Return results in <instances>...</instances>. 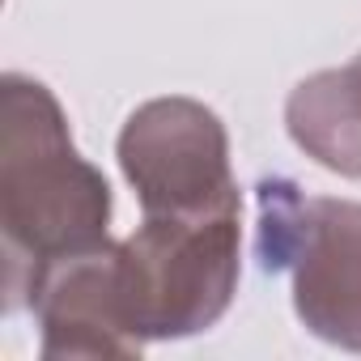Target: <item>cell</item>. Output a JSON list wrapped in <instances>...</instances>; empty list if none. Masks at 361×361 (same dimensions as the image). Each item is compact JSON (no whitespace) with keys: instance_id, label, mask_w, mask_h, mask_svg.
<instances>
[{"instance_id":"1","label":"cell","mask_w":361,"mask_h":361,"mask_svg":"<svg viewBox=\"0 0 361 361\" xmlns=\"http://www.w3.org/2000/svg\"><path fill=\"white\" fill-rule=\"evenodd\" d=\"M0 226H5V306H30L39 276L106 243L111 188L73 149L47 85L9 73L0 115Z\"/></svg>"},{"instance_id":"2","label":"cell","mask_w":361,"mask_h":361,"mask_svg":"<svg viewBox=\"0 0 361 361\" xmlns=\"http://www.w3.org/2000/svg\"><path fill=\"white\" fill-rule=\"evenodd\" d=\"M115 281L140 340L188 336L217 323L238 281V204L145 217V226L115 247Z\"/></svg>"},{"instance_id":"3","label":"cell","mask_w":361,"mask_h":361,"mask_svg":"<svg viewBox=\"0 0 361 361\" xmlns=\"http://www.w3.org/2000/svg\"><path fill=\"white\" fill-rule=\"evenodd\" d=\"M259 255L268 272H293V306L314 336L361 348V204L264 178Z\"/></svg>"},{"instance_id":"4","label":"cell","mask_w":361,"mask_h":361,"mask_svg":"<svg viewBox=\"0 0 361 361\" xmlns=\"http://www.w3.org/2000/svg\"><path fill=\"white\" fill-rule=\"evenodd\" d=\"M119 161L140 196L145 217L238 204L221 119L200 102L161 98L140 106L119 136Z\"/></svg>"},{"instance_id":"5","label":"cell","mask_w":361,"mask_h":361,"mask_svg":"<svg viewBox=\"0 0 361 361\" xmlns=\"http://www.w3.org/2000/svg\"><path fill=\"white\" fill-rule=\"evenodd\" d=\"M30 310L43 327V357H132L140 336L132 331L119 281H115V243L68 255L51 264L35 293Z\"/></svg>"},{"instance_id":"6","label":"cell","mask_w":361,"mask_h":361,"mask_svg":"<svg viewBox=\"0 0 361 361\" xmlns=\"http://www.w3.org/2000/svg\"><path fill=\"white\" fill-rule=\"evenodd\" d=\"M289 132L327 170L361 178V56L357 64L319 73L293 90Z\"/></svg>"}]
</instances>
